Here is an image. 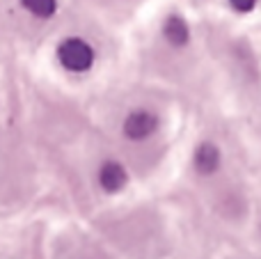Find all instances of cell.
I'll use <instances>...</instances> for the list:
<instances>
[{
    "label": "cell",
    "instance_id": "cell-1",
    "mask_svg": "<svg viewBox=\"0 0 261 259\" xmlns=\"http://www.w3.org/2000/svg\"><path fill=\"white\" fill-rule=\"evenodd\" d=\"M55 55H58L60 67L71 71V73L90 71L94 60H96L94 46H92L87 39H83V37H67V39H62L58 44Z\"/></svg>",
    "mask_w": 261,
    "mask_h": 259
},
{
    "label": "cell",
    "instance_id": "cell-2",
    "mask_svg": "<svg viewBox=\"0 0 261 259\" xmlns=\"http://www.w3.org/2000/svg\"><path fill=\"white\" fill-rule=\"evenodd\" d=\"M158 131V117L147 108H138V110H130L124 119V136L128 140H147L151 138L153 133Z\"/></svg>",
    "mask_w": 261,
    "mask_h": 259
},
{
    "label": "cell",
    "instance_id": "cell-3",
    "mask_svg": "<svg viewBox=\"0 0 261 259\" xmlns=\"http://www.w3.org/2000/svg\"><path fill=\"white\" fill-rule=\"evenodd\" d=\"M126 170L117 163V161H108L101 165L99 170V184L106 193H117L126 186Z\"/></svg>",
    "mask_w": 261,
    "mask_h": 259
},
{
    "label": "cell",
    "instance_id": "cell-4",
    "mask_svg": "<svg viewBox=\"0 0 261 259\" xmlns=\"http://www.w3.org/2000/svg\"><path fill=\"white\" fill-rule=\"evenodd\" d=\"M195 168L199 174H213L220 168V149L213 142H202L195 151Z\"/></svg>",
    "mask_w": 261,
    "mask_h": 259
},
{
    "label": "cell",
    "instance_id": "cell-5",
    "mask_svg": "<svg viewBox=\"0 0 261 259\" xmlns=\"http://www.w3.org/2000/svg\"><path fill=\"white\" fill-rule=\"evenodd\" d=\"M18 5H21L30 16L44 18L46 21V18L55 16V12H58V7H60V0H18Z\"/></svg>",
    "mask_w": 261,
    "mask_h": 259
},
{
    "label": "cell",
    "instance_id": "cell-6",
    "mask_svg": "<svg viewBox=\"0 0 261 259\" xmlns=\"http://www.w3.org/2000/svg\"><path fill=\"white\" fill-rule=\"evenodd\" d=\"M165 37L172 46H184L188 41V25L179 16H172L165 23Z\"/></svg>",
    "mask_w": 261,
    "mask_h": 259
},
{
    "label": "cell",
    "instance_id": "cell-7",
    "mask_svg": "<svg viewBox=\"0 0 261 259\" xmlns=\"http://www.w3.org/2000/svg\"><path fill=\"white\" fill-rule=\"evenodd\" d=\"M227 5H229L236 14H250L257 9L259 0H227Z\"/></svg>",
    "mask_w": 261,
    "mask_h": 259
}]
</instances>
